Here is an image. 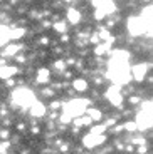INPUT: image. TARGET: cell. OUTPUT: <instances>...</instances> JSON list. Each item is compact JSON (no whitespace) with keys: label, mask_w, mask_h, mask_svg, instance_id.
I'll return each mask as SVG.
<instances>
[{"label":"cell","mask_w":153,"mask_h":154,"mask_svg":"<svg viewBox=\"0 0 153 154\" xmlns=\"http://www.w3.org/2000/svg\"><path fill=\"white\" fill-rule=\"evenodd\" d=\"M108 77H109L115 85H125L131 81V67L128 64L125 66H115L109 64V70H108Z\"/></svg>","instance_id":"cell-1"},{"label":"cell","mask_w":153,"mask_h":154,"mask_svg":"<svg viewBox=\"0 0 153 154\" xmlns=\"http://www.w3.org/2000/svg\"><path fill=\"white\" fill-rule=\"evenodd\" d=\"M88 104H89L88 99H73L62 106V112L69 114L73 119L74 117H81V116L88 111Z\"/></svg>","instance_id":"cell-2"},{"label":"cell","mask_w":153,"mask_h":154,"mask_svg":"<svg viewBox=\"0 0 153 154\" xmlns=\"http://www.w3.org/2000/svg\"><path fill=\"white\" fill-rule=\"evenodd\" d=\"M12 99H14V102L19 106H24V107H31L32 104L35 102L34 99V94H32L31 89H15L14 92H12Z\"/></svg>","instance_id":"cell-3"},{"label":"cell","mask_w":153,"mask_h":154,"mask_svg":"<svg viewBox=\"0 0 153 154\" xmlns=\"http://www.w3.org/2000/svg\"><path fill=\"white\" fill-rule=\"evenodd\" d=\"M106 99L109 100L113 106L121 107V106H123V94H121L119 85H111V87L108 89V91H106Z\"/></svg>","instance_id":"cell-4"},{"label":"cell","mask_w":153,"mask_h":154,"mask_svg":"<svg viewBox=\"0 0 153 154\" xmlns=\"http://www.w3.org/2000/svg\"><path fill=\"white\" fill-rule=\"evenodd\" d=\"M128 30H130L131 35H142L143 32H146V25L140 17H131L128 19Z\"/></svg>","instance_id":"cell-5"},{"label":"cell","mask_w":153,"mask_h":154,"mask_svg":"<svg viewBox=\"0 0 153 154\" xmlns=\"http://www.w3.org/2000/svg\"><path fill=\"white\" fill-rule=\"evenodd\" d=\"M135 124H136V127H138V129H142V131L150 129V127H153V116H150V114H146V112L140 111L136 114Z\"/></svg>","instance_id":"cell-6"},{"label":"cell","mask_w":153,"mask_h":154,"mask_svg":"<svg viewBox=\"0 0 153 154\" xmlns=\"http://www.w3.org/2000/svg\"><path fill=\"white\" fill-rule=\"evenodd\" d=\"M146 72H148V64H145V62H138V64L131 66V75L138 82H142L145 79Z\"/></svg>","instance_id":"cell-7"},{"label":"cell","mask_w":153,"mask_h":154,"mask_svg":"<svg viewBox=\"0 0 153 154\" xmlns=\"http://www.w3.org/2000/svg\"><path fill=\"white\" fill-rule=\"evenodd\" d=\"M104 136H96V134H86L84 137H83V144H84L88 149H91V147H96V146H99V144L104 143Z\"/></svg>","instance_id":"cell-8"},{"label":"cell","mask_w":153,"mask_h":154,"mask_svg":"<svg viewBox=\"0 0 153 154\" xmlns=\"http://www.w3.org/2000/svg\"><path fill=\"white\" fill-rule=\"evenodd\" d=\"M29 112H31L32 117H42V116L46 114V106H44L42 102H37V100H35L34 104L29 107Z\"/></svg>","instance_id":"cell-9"},{"label":"cell","mask_w":153,"mask_h":154,"mask_svg":"<svg viewBox=\"0 0 153 154\" xmlns=\"http://www.w3.org/2000/svg\"><path fill=\"white\" fill-rule=\"evenodd\" d=\"M19 72V69L14 66H0V79H10Z\"/></svg>","instance_id":"cell-10"},{"label":"cell","mask_w":153,"mask_h":154,"mask_svg":"<svg viewBox=\"0 0 153 154\" xmlns=\"http://www.w3.org/2000/svg\"><path fill=\"white\" fill-rule=\"evenodd\" d=\"M73 89H74V91H77V92H86V91H88V81L77 77V79H74V81H73Z\"/></svg>","instance_id":"cell-11"},{"label":"cell","mask_w":153,"mask_h":154,"mask_svg":"<svg viewBox=\"0 0 153 154\" xmlns=\"http://www.w3.org/2000/svg\"><path fill=\"white\" fill-rule=\"evenodd\" d=\"M67 20L71 23H79L81 22V12L77 8H69L67 10Z\"/></svg>","instance_id":"cell-12"},{"label":"cell","mask_w":153,"mask_h":154,"mask_svg":"<svg viewBox=\"0 0 153 154\" xmlns=\"http://www.w3.org/2000/svg\"><path fill=\"white\" fill-rule=\"evenodd\" d=\"M49 75H50L49 69L42 67V69H39V70H37V77H35V81H37L39 84H44V82L49 81Z\"/></svg>","instance_id":"cell-13"},{"label":"cell","mask_w":153,"mask_h":154,"mask_svg":"<svg viewBox=\"0 0 153 154\" xmlns=\"http://www.w3.org/2000/svg\"><path fill=\"white\" fill-rule=\"evenodd\" d=\"M8 40H10V30L5 25H0V47L5 45Z\"/></svg>","instance_id":"cell-14"},{"label":"cell","mask_w":153,"mask_h":154,"mask_svg":"<svg viewBox=\"0 0 153 154\" xmlns=\"http://www.w3.org/2000/svg\"><path fill=\"white\" fill-rule=\"evenodd\" d=\"M109 49H111V45H109V44H106V42L98 44V45L94 47V54L96 55H104V54H108V52H109Z\"/></svg>","instance_id":"cell-15"},{"label":"cell","mask_w":153,"mask_h":154,"mask_svg":"<svg viewBox=\"0 0 153 154\" xmlns=\"http://www.w3.org/2000/svg\"><path fill=\"white\" fill-rule=\"evenodd\" d=\"M88 116L91 117V121H96V122L101 121V111L99 109H88Z\"/></svg>","instance_id":"cell-16"},{"label":"cell","mask_w":153,"mask_h":154,"mask_svg":"<svg viewBox=\"0 0 153 154\" xmlns=\"http://www.w3.org/2000/svg\"><path fill=\"white\" fill-rule=\"evenodd\" d=\"M17 50H19V45H8V47H5V50L2 52V55H5V57H12V55L17 54Z\"/></svg>","instance_id":"cell-17"},{"label":"cell","mask_w":153,"mask_h":154,"mask_svg":"<svg viewBox=\"0 0 153 154\" xmlns=\"http://www.w3.org/2000/svg\"><path fill=\"white\" fill-rule=\"evenodd\" d=\"M24 34H25L24 29H12V30H10V38H12V40H17V38L24 37Z\"/></svg>","instance_id":"cell-18"},{"label":"cell","mask_w":153,"mask_h":154,"mask_svg":"<svg viewBox=\"0 0 153 154\" xmlns=\"http://www.w3.org/2000/svg\"><path fill=\"white\" fill-rule=\"evenodd\" d=\"M143 112H146V114H150V116H153V102H143V109H142Z\"/></svg>","instance_id":"cell-19"},{"label":"cell","mask_w":153,"mask_h":154,"mask_svg":"<svg viewBox=\"0 0 153 154\" xmlns=\"http://www.w3.org/2000/svg\"><path fill=\"white\" fill-rule=\"evenodd\" d=\"M66 29H67V25H66L64 22H57V23H54V30L61 32V34H64V32H66Z\"/></svg>","instance_id":"cell-20"},{"label":"cell","mask_w":153,"mask_h":154,"mask_svg":"<svg viewBox=\"0 0 153 154\" xmlns=\"http://www.w3.org/2000/svg\"><path fill=\"white\" fill-rule=\"evenodd\" d=\"M104 17H106V12L104 10H101V8H96L94 10V19L96 20H103Z\"/></svg>","instance_id":"cell-21"},{"label":"cell","mask_w":153,"mask_h":154,"mask_svg":"<svg viewBox=\"0 0 153 154\" xmlns=\"http://www.w3.org/2000/svg\"><path fill=\"white\" fill-rule=\"evenodd\" d=\"M123 127H125V129H126L128 132H135V131L138 129L135 122H125V124H123Z\"/></svg>","instance_id":"cell-22"},{"label":"cell","mask_w":153,"mask_h":154,"mask_svg":"<svg viewBox=\"0 0 153 154\" xmlns=\"http://www.w3.org/2000/svg\"><path fill=\"white\" fill-rule=\"evenodd\" d=\"M61 121L64 124H67V122H71V121H73V117H71L69 114H66V112H62V114H61Z\"/></svg>","instance_id":"cell-23"},{"label":"cell","mask_w":153,"mask_h":154,"mask_svg":"<svg viewBox=\"0 0 153 154\" xmlns=\"http://www.w3.org/2000/svg\"><path fill=\"white\" fill-rule=\"evenodd\" d=\"M8 147V143H2L0 144V154H5V149Z\"/></svg>","instance_id":"cell-24"},{"label":"cell","mask_w":153,"mask_h":154,"mask_svg":"<svg viewBox=\"0 0 153 154\" xmlns=\"http://www.w3.org/2000/svg\"><path fill=\"white\" fill-rule=\"evenodd\" d=\"M136 102H140L138 97H130V104H136Z\"/></svg>","instance_id":"cell-25"},{"label":"cell","mask_w":153,"mask_h":154,"mask_svg":"<svg viewBox=\"0 0 153 154\" xmlns=\"http://www.w3.org/2000/svg\"><path fill=\"white\" fill-rule=\"evenodd\" d=\"M59 104H61V102H57V100H54V102H52V109H57V107H59Z\"/></svg>","instance_id":"cell-26"},{"label":"cell","mask_w":153,"mask_h":154,"mask_svg":"<svg viewBox=\"0 0 153 154\" xmlns=\"http://www.w3.org/2000/svg\"><path fill=\"white\" fill-rule=\"evenodd\" d=\"M62 64H64V62H61V60H59V62H56V67H57V69H62V67H64Z\"/></svg>","instance_id":"cell-27"}]
</instances>
